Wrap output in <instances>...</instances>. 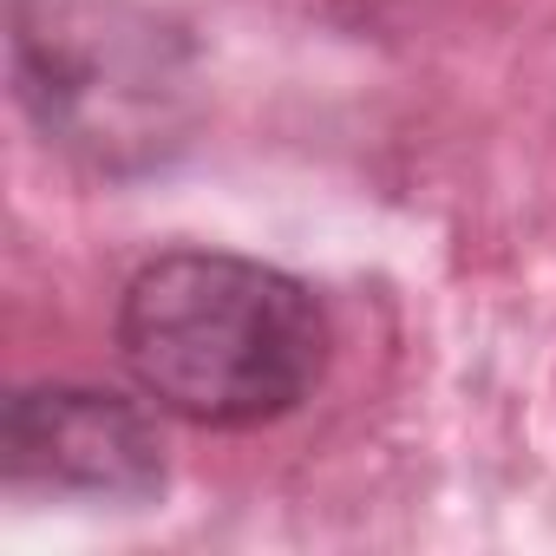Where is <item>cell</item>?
I'll return each instance as SVG.
<instances>
[{
  "label": "cell",
  "instance_id": "6da1fadb",
  "mask_svg": "<svg viewBox=\"0 0 556 556\" xmlns=\"http://www.w3.org/2000/svg\"><path fill=\"white\" fill-rule=\"evenodd\" d=\"M118 361L164 413L249 432L315 393L328 374V315L308 282L268 262L164 249L125 282Z\"/></svg>",
  "mask_w": 556,
  "mask_h": 556
},
{
  "label": "cell",
  "instance_id": "3957f363",
  "mask_svg": "<svg viewBox=\"0 0 556 556\" xmlns=\"http://www.w3.org/2000/svg\"><path fill=\"white\" fill-rule=\"evenodd\" d=\"M0 471L14 491L144 504L164 491V439L138 400L47 380L0 406Z\"/></svg>",
  "mask_w": 556,
  "mask_h": 556
},
{
  "label": "cell",
  "instance_id": "7a4b0ae2",
  "mask_svg": "<svg viewBox=\"0 0 556 556\" xmlns=\"http://www.w3.org/2000/svg\"><path fill=\"white\" fill-rule=\"evenodd\" d=\"M14 86L47 144L144 170L184 144L190 53L131 0H14Z\"/></svg>",
  "mask_w": 556,
  "mask_h": 556
}]
</instances>
